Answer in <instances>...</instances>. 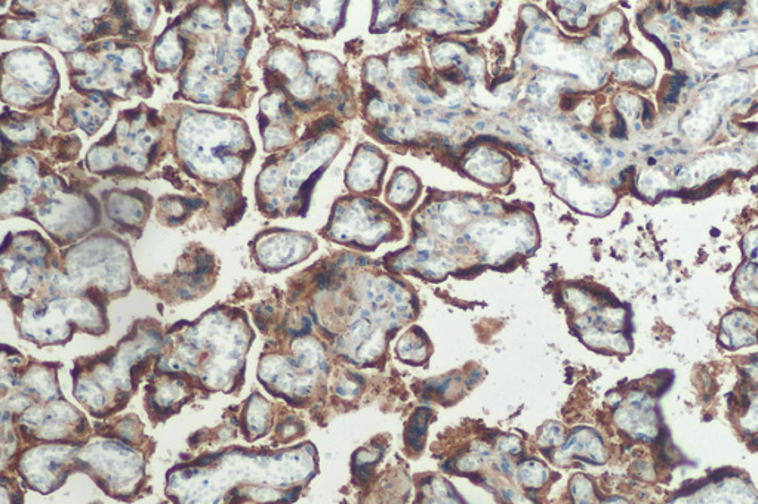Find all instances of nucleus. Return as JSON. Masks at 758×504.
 I'll return each instance as SVG.
<instances>
[{
  "instance_id": "5",
  "label": "nucleus",
  "mask_w": 758,
  "mask_h": 504,
  "mask_svg": "<svg viewBox=\"0 0 758 504\" xmlns=\"http://www.w3.org/2000/svg\"><path fill=\"white\" fill-rule=\"evenodd\" d=\"M606 504H626V503H625L624 500H621V498H613V500L608 501Z\"/></svg>"
},
{
  "instance_id": "4",
  "label": "nucleus",
  "mask_w": 758,
  "mask_h": 504,
  "mask_svg": "<svg viewBox=\"0 0 758 504\" xmlns=\"http://www.w3.org/2000/svg\"><path fill=\"white\" fill-rule=\"evenodd\" d=\"M125 12H126V8H123L122 3H116V15L125 17Z\"/></svg>"
},
{
  "instance_id": "3",
  "label": "nucleus",
  "mask_w": 758,
  "mask_h": 504,
  "mask_svg": "<svg viewBox=\"0 0 758 504\" xmlns=\"http://www.w3.org/2000/svg\"><path fill=\"white\" fill-rule=\"evenodd\" d=\"M108 30H110V24L103 23V24H100L98 27L95 28V35H103V33H105V31L108 33Z\"/></svg>"
},
{
  "instance_id": "1",
  "label": "nucleus",
  "mask_w": 758,
  "mask_h": 504,
  "mask_svg": "<svg viewBox=\"0 0 758 504\" xmlns=\"http://www.w3.org/2000/svg\"><path fill=\"white\" fill-rule=\"evenodd\" d=\"M547 478H548L547 469L538 462H529L520 467V480H522L526 487L536 488L539 485H543L547 480Z\"/></svg>"
},
{
  "instance_id": "6",
  "label": "nucleus",
  "mask_w": 758,
  "mask_h": 504,
  "mask_svg": "<svg viewBox=\"0 0 758 504\" xmlns=\"http://www.w3.org/2000/svg\"><path fill=\"white\" fill-rule=\"evenodd\" d=\"M295 105H297L298 108H301V109H308V108H310L308 105H306V104H301V102H298V101L295 102Z\"/></svg>"
},
{
  "instance_id": "2",
  "label": "nucleus",
  "mask_w": 758,
  "mask_h": 504,
  "mask_svg": "<svg viewBox=\"0 0 758 504\" xmlns=\"http://www.w3.org/2000/svg\"><path fill=\"white\" fill-rule=\"evenodd\" d=\"M181 201H182L184 204H186V206L188 207V209H197L199 206L203 204L200 200H191V199H190V200H188V199H182Z\"/></svg>"
}]
</instances>
